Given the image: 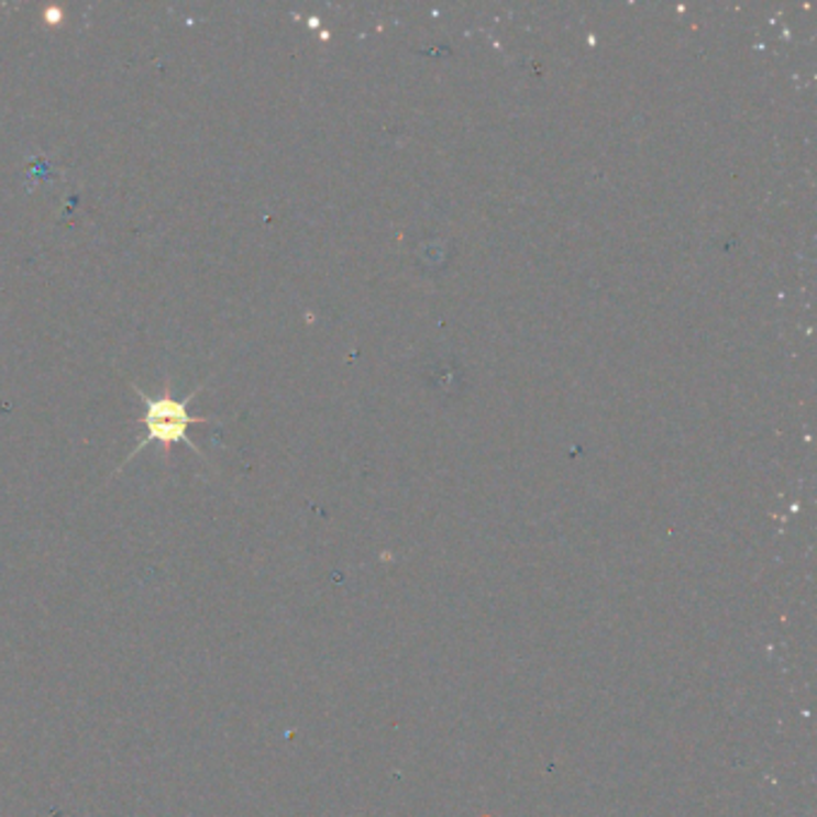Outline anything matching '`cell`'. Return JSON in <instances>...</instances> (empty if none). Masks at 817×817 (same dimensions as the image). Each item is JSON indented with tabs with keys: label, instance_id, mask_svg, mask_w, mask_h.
I'll return each instance as SVG.
<instances>
[{
	"label": "cell",
	"instance_id": "obj_1",
	"mask_svg": "<svg viewBox=\"0 0 817 817\" xmlns=\"http://www.w3.org/2000/svg\"><path fill=\"white\" fill-rule=\"evenodd\" d=\"M132 388H135L137 396L144 400L146 437L135 446V451L128 455V461L135 459V455L140 451H144L150 444H158L161 451H164V455L168 459L170 449L180 444V441H183V444L190 446L192 451L202 453L195 441H190V437H187V430H190L192 424H209L211 422L209 418H192V415L187 412V404H190L197 391H192L185 400H176V396H173L170 382L164 384V394H161L158 398H150L135 384H132Z\"/></svg>",
	"mask_w": 817,
	"mask_h": 817
}]
</instances>
